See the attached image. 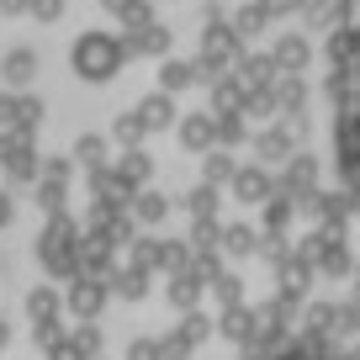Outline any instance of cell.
<instances>
[{"mask_svg": "<svg viewBox=\"0 0 360 360\" xmlns=\"http://www.w3.org/2000/svg\"><path fill=\"white\" fill-rule=\"evenodd\" d=\"M259 360H334V355H328V349H318V345H286V349L259 355Z\"/></svg>", "mask_w": 360, "mask_h": 360, "instance_id": "7a4b0ae2", "label": "cell"}, {"mask_svg": "<svg viewBox=\"0 0 360 360\" xmlns=\"http://www.w3.org/2000/svg\"><path fill=\"white\" fill-rule=\"evenodd\" d=\"M339 169L349 186H360V96L339 112Z\"/></svg>", "mask_w": 360, "mask_h": 360, "instance_id": "6da1fadb", "label": "cell"}]
</instances>
